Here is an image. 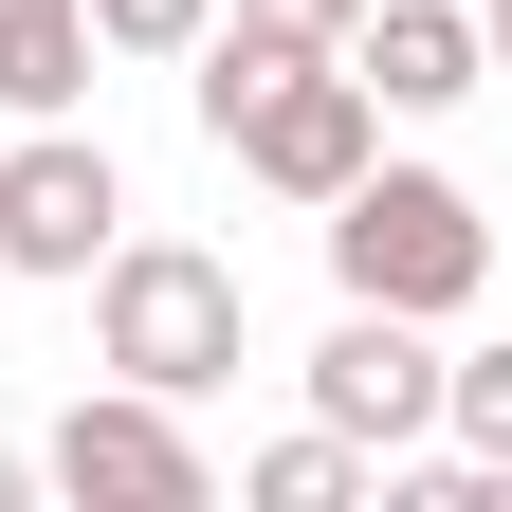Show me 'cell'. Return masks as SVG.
Masks as SVG:
<instances>
[{
  "mask_svg": "<svg viewBox=\"0 0 512 512\" xmlns=\"http://www.w3.org/2000/svg\"><path fill=\"white\" fill-rule=\"evenodd\" d=\"M311 220H330V293H348V311H421V330H458V311L494 293V220H476L458 165H384V147H366V183L311 202Z\"/></svg>",
  "mask_w": 512,
  "mask_h": 512,
  "instance_id": "cell-1",
  "label": "cell"
},
{
  "mask_svg": "<svg viewBox=\"0 0 512 512\" xmlns=\"http://www.w3.org/2000/svg\"><path fill=\"white\" fill-rule=\"evenodd\" d=\"M238 348H256L238 256H202V238H110V256H92V366H110V384L202 403V384H238Z\"/></svg>",
  "mask_w": 512,
  "mask_h": 512,
  "instance_id": "cell-2",
  "label": "cell"
},
{
  "mask_svg": "<svg viewBox=\"0 0 512 512\" xmlns=\"http://www.w3.org/2000/svg\"><path fill=\"white\" fill-rule=\"evenodd\" d=\"M37 494H74V512H202L220 476H202V439H183L165 384H74L55 439H37Z\"/></svg>",
  "mask_w": 512,
  "mask_h": 512,
  "instance_id": "cell-3",
  "label": "cell"
},
{
  "mask_svg": "<svg viewBox=\"0 0 512 512\" xmlns=\"http://www.w3.org/2000/svg\"><path fill=\"white\" fill-rule=\"evenodd\" d=\"M110 238H128V165L74 110H19V147H0V275H92Z\"/></svg>",
  "mask_w": 512,
  "mask_h": 512,
  "instance_id": "cell-4",
  "label": "cell"
},
{
  "mask_svg": "<svg viewBox=\"0 0 512 512\" xmlns=\"http://www.w3.org/2000/svg\"><path fill=\"white\" fill-rule=\"evenodd\" d=\"M366 147H384V92L348 74V55H293V74L220 128V165H238V183H275V202H348Z\"/></svg>",
  "mask_w": 512,
  "mask_h": 512,
  "instance_id": "cell-5",
  "label": "cell"
},
{
  "mask_svg": "<svg viewBox=\"0 0 512 512\" xmlns=\"http://www.w3.org/2000/svg\"><path fill=\"white\" fill-rule=\"evenodd\" d=\"M311 421L366 439V458H421V439H439V330H421V311H330V348H311Z\"/></svg>",
  "mask_w": 512,
  "mask_h": 512,
  "instance_id": "cell-6",
  "label": "cell"
},
{
  "mask_svg": "<svg viewBox=\"0 0 512 512\" xmlns=\"http://www.w3.org/2000/svg\"><path fill=\"white\" fill-rule=\"evenodd\" d=\"M348 74L384 92V110H458L476 74H494V55H476V0H366V19H348Z\"/></svg>",
  "mask_w": 512,
  "mask_h": 512,
  "instance_id": "cell-7",
  "label": "cell"
},
{
  "mask_svg": "<svg viewBox=\"0 0 512 512\" xmlns=\"http://www.w3.org/2000/svg\"><path fill=\"white\" fill-rule=\"evenodd\" d=\"M92 92V0H0V110H74Z\"/></svg>",
  "mask_w": 512,
  "mask_h": 512,
  "instance_id": "cell-8",
  "label": "cell"
},
{
  "mask_svg": "<svg viewBox=\"0 0 512 512\" xmlns=\"http://www.w3.org/2000/svg\"><path fill=\"white\" fill-rule=\"evenodd\" d=\"M384 458H366V439H330V421H293V439H256V458H238V494L256 512H348Z\"/></svg>",
  "mask_w": 512,
  "mask_h": 512,
  "instance_id": "cell-9",
  "label": "cell"
},
{
  "mask_svg": "<svg viewBox=\"0 0 512 512\" xmlns=\"http://www.w3.org/2000/svg\"><path fill=\"white\" fill-rule=\"evenodd\" d=\"M439 439L458 458H512V348H439Z\"/></svg>",
  "mask_w": 512,
  "mask_h": 512,
  "instance_id": "cell-10",
  "label": "cell"
},
{
  "mask_svg": "<svg viewBox=\"0 0 512 512\" xmlns=\"http://www.w3.org/2000/svg\"><path fill=\"white\" fill-rule=\"evenodd\" d=\"M220 0H92V55H202Z\"/></svg>",
  "mask_w": 512,
  "mask_h": 512,
  "instance_id": "cell-11",
  "label": "cell"
},
{
  "mask_svg": "<svg viewBox=\"0 0 512 512\" xmlns=\"http://www.w3.org/2000/svg\"><path fill=\"white\" fill-rule=\"evenodd\" d=\"M220 19H256V37H293V55H348V19H366V0H220Z\"/></svg>",
  "mask_w": 512,
  "mask_h": 512,
  "instance_id": "cell-12",
  "label": "cell"
},
{
  "mask_svg": "<svg viewBox=\"0 0 512 512\" xmlns=\"http://www.w3.org/2000/svg\"><path fill=\"white\" fill-rule=\"evenodd\" d=\"M19 494H37V439H0V512H19Z\"/></svg>",
  "mask_w": 512,
  "mask_h": 512,
  "instance_id": "cell-13",
  "label": "cell"
},
{
  "mask_svg": "<svg viewBox=\"0 0 512 512\" xmlns=\"http://www.w3.org/2000/svg\"><path fill=\"white\" fill-rule=\"evenodd\" d=\"M476 55H494V74H512V0H476Z\"/></svg>",
  "mask_w": 512,
  "mask_h": 512,
  "instance_id": "cell-14",
  "label": "cell"
}]
</instances>
